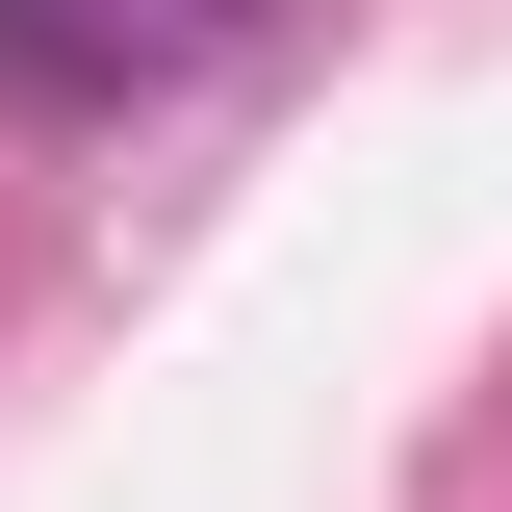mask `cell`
Masks as SVG:
<instances>
[{
	"label": "cell",
	"instance_id": "obj_1",
	"mask_svg": "<svg viewBox=\"0 0 512 512\" xmlns=\"http://www.w3.org/2000/svg\"><path fill=\"white\" fill-rule=\"evenodd\" d=\"M231 26H256V0H0V103H52V128H128V103H180Z\"/></svg>",
	"mask_w": 512,
	"mask_h": 512
}]
</instances>
